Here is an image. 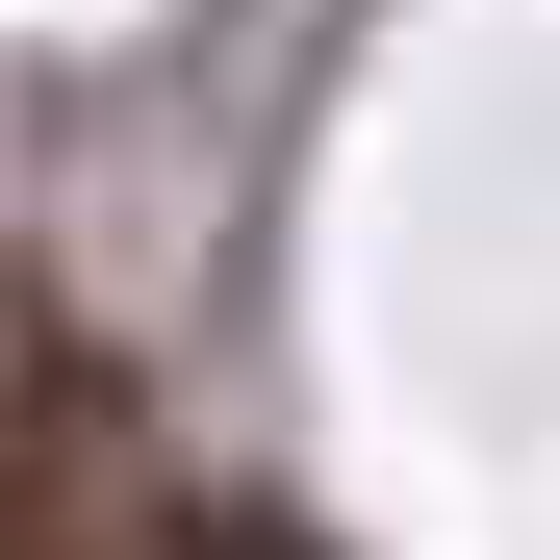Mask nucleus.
Listing matches in <instances>:
<instances>
[{
  "label": "nucleus",
  "mask_w": 560,
  "mask_h": 560,
  "mask_svg": "<svg viewBox=\"0 0 560 560\" xmlns=\"http://www.w3.org/2000/svg\"><path fill=\"white\" fill-rule=\"evenodd\" d=\"M0 560H178V458L77 306H0Z\"/></svg>",
  "instance_id": "f257e3e1"
},
{
  "label": "nucleus",
  "mask_w": 560,
  "mask_h": 560,
  "mask_svg": "<svg viewBox=\"0 0 560 560\" xmlns=\"http://www.w3.org/2000/svg\"><path fill=\"white\" fill-rule=\"evenodd\" d=\"M178 560H306V535H280V510H178Z\"/></svg>",
  "instance_id": "f03ea898"
}]
</instances>
